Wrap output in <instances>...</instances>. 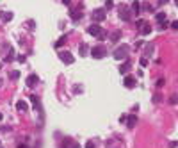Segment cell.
Wrapping results in <instances>:
<instances>
[{"instance_id":"1","label":"cell","mask_w":178,"mask_h":148,"mask_svg":"<svg viewBox=\"0 0 178 148\" xmlns=\"http://www.w3.org/2000/svg\"><path fill=\"white\" fill-rule=\"evenodd\" d=\"M87 32L91 36H94V38H98V39H105V32H103V29L100 27L98 23L89 25V27H87Z\"/></svg>"},{"instance_id":"2","label":"cell","mask_w":178,"mask_h":148,"mask_svg":"<svg viewBox=\"0 0 178 148\" xmlns=\"http://www.w3.org/2000/svg\"><path fill=\"white\" fill-rule=\"evenodd\" d=\"M114 59H118V61H121V59H127L128 56V45H121V47H118V48L112 52Z\"/></svg>"},{"instance_id":"3","label":"cell","mask_w":178,"mask_h":148,"mask_svg":"<svg viewBox=\"0 0 178 148\" xmlns=\"http://www.w3.org/2000/svg\"><path fill=\"white\" fill-rule=\"evenodd\" d=\"M107 56V48L105 47H93L91 48V57L93 59H103V57Z\"/></svg>"},{"instance_id":"4","label":"cell","mask_w":178,"mask_h":148,"mask_svg":"<svg viewBox=\"0 0 178 148\" xmlns=\"http://www.w3.org/2000/svg\"><path fill=\"white\" fill-rule=\"evenodd\" d=\"M130 13H132V11H130V7L125 6V4H121V6L118 7V14H119V18H121L123 21H128V20H130Z\"/></svg>"},{"instance_id":"5","label":"cell","mask_w":178,"mask_h":148,"mask_svg":"<svg viewBox=\"0 0 178 148\" xmlns=\"http://www.w3.org/2000/svg\"><path fill=\"white\" fill-rule=\"evenodd\" d=\"M91 16L94 21H103L107 18V13H105V9H94Z\"/></svg>"},{"instance_id":"6","label":"cell","mask_w":178,"mask_h":148,"mask_svg":"<svg viewBox=\"0 0 178 148\" xmlns=\"http://www.w3.org/2000/svg\"><path fill=\"white\" fill-rule=\"evenodd\" d=\"M59 57H61V61H63L64 64H73V63H75V57H73L71 52H61Z\"/></svg>"},{"instance_id":"7","label":"cell","mask_w":178,"mask_h":148,"mask_svg":"<svg viewBox=\"0 0 178 148\" xmlns=\"http://www.w3.org/2000/svg\"><path fill=\"white\" fill-rule=\"evenodd\" d=\"M0 20L2 21H11L13 20V13H11V11H2V13H0Z\"/></svg>"},{"instance_id":"8","label":"cell","mask_w":178,"mask_h":148,"mask_svg":"<svg viewBox=\"0 0 178 148\" xmlns=\"http://www.w3.org/2000/svg\"><path fill=\"white\" fill-rule=\"evenodd\" d=\"M63 148H80V145L75 141H71V139H66V141L63 143Z\"/></svg>"},{"instance_id":"9","label":"cell","mask_w":178,"mask_h":148,"mask_svg":"<svg viewBox=\"0 0 178 148\" xmlns=\"http://www.w3.org/2000/svg\"><path fill=\"white\" fill-rule=\"evenodd\" d=\"M123 84L127 86V87H134V86H135V78H134V77H130V75H127Z\"/></svg>"},{"instance_id":"10","label":"cell","mask_w":178,"mask_h":148,"mask_svg":"<svg viewBox=\"0 0 178 148\" xmlns=\"http://www.w3.org/2000/svg\"><path fill=\"white\" fill-rule=\"evenodd\" d=\"M130 66H132V64H130V61H125V63L119 66V73H123V75H125V73L130 70Z\"/></svg>"},{"instance_id":"11","label":"cell","mask_w":178,"mask_h":148,"mask_svg":"<svg viewBox=\"0 0 178 148\" xmlns=\"http://www.w3.org/2000/svg\"><path fill=\"white\" fill-rule=\"evenodd\" d=\"M36 82H37V75H28V77H27V86H28V87H32Z\"/></svg>"},{"instance_id":"12","label":"cell","mask_w":178,"mask_h":148,"mask_svg":"<svg viewBox=\"0 0 178 148\" xmlns=\"http://www.w3.org/2000/svg\"><path fill=\"white\" fill-rule=\"evenodd\" d=\"M141 32L144 36L150 34V32H151V25H150V23H142V25H141Z\"/></svg>"},{"instance_id":"13","label":"cell","mask_w":178,"mask_h":148,"mask_svg":"<svg viewBox=\"0 0 178 148\" xmlns=\"http://www.w3.org/2000/svg\"><path fill=\"white\" fill-rule=\"evenodd\" d=\"M130 11H132V13H135V14H139L141 7H139V2H137V0H135L134 4H132V9H130Z\"/></svg>"},{"instance_id":"14","label":"cell","mask_w":178,"mask_h":148,"mask_svg":"<svg viewBox=\"0 0 178 148\" xmlns=\"http://www.w3.org/2000/svg\"><path fill=\"white\" fill-rule=\"evenodd\" d=\"M135 125V114H130V118H128V128H134Z\"/></svg>"},{"instance_id":"15","label":"cell","mask_w":178,"mask_h":148,"mask_svg":"<svg viewBox=\"0 0 178 148\" xmlns=\"http://www.w3.org/2000/svg\"><path fill=\"white\" fill-rule=\"evenodd\" d=\"M87 52H89L87 45H80V56H82V57H85V56H87Z\"/></svg>"},{"instance_id":"16","label":"cell","mask_w":178,"mask_h":148,"mask_svg":"<svg viewBox=\"0 0 178 148\" xmlns=\"http://www.w3.org/2000/svg\"><path fill=\"white\" fill-rule=\"evenodd\" d=\"M157 21H158V23H164V21H166V13H157Z\"/></svg>"},{"instance_id":"17","label":"cell","mask_w":178,"mask_h":148,"mask_svg":"<svg viewBox=\"0 0 178 148\" xmlns=\"http://www.w3.org/2000/svg\"><path fill=\"white\" fill-rule=\"evenodd\" d=\"M16 109H18V111H27V104H25V102H18V104H16Z\"/></svg>"},{"instance_id":"18","label":"cell","mask_w":178,"mask_h":148,"mask_svg":"<svg viewBox=\"0 0 178 148\" xmlns=\"http://www.w3.org/2000/svg\"><path fill=\"white\" fill-rule=\"evenodd\" d=\"M66 39H68V38H66V36H63V38H59V41L55 43V48H59V47H63L64 43H66Z\"/></svg>"},{"instance_id":"19","label":"cell","mask_w":178,"mask_h":148,"mask_svg":"<svg viewBox=\"0 0 178 148\" xmlns=\"http://www.w3.org/2000/svg\"><path fill=\"white\" fill-rule=\"evenodd\" d=\"M25 25L28 27V30H34V29H36V21L34 20H27V23H25Z\"/></svg>"},{"instance_id":"20","label":"cell","mask_w":178,"mask_h":148,"mask_svg":"<svg viewBox=\"0 0 178 148\" xmlns=\"http://www.w3.org/2000/svg\"><path fill=\"white\" fill-rule=\"evenodd\" d=\"M14 59V50L9 47V54H7V57H6V61H13Z\"/></svg>"},{"instance_id":"21","label":"cell","mask_w":178,"mask_h":148,"mask_svg":"<svg viewBox=\"0 0 178 148\" xmlns=\"http://www.w3.org/2000/svg\"><path fill=\"white\" fill-rule=\"evenodd\" d=\"M80 16H82V14H80V13H77L75 9H71V18H73V20H78Z\"/></svg>"},{"instance_id":"22","label":"cell","mask_w":178,"mask_h":148,"mask_svg":"<svg viewBox=\"0 0 178 148\" xmlns=\"http://www.w3.org/2000/svg\"><path fill=\"white\" fill-rule=\"evenodd\" d=\"M151 52H153V45H146V50H144V54H146V56H150Z\"/></svg>"},{"instance_id":"23","label":"cell","mask_w":178,"mask_h":148,"mask_svg":"<svg viewBox=\"0 0 178 148\" xmlns=\"http://www.w3.org/2000/svg\"><path fill=\"white\" fill-rule=\"evenodd\" d=\"M18 77H20V71H16V70L11 71V78H13V80H16Z\"/></svg>"},{"instance_id":"24","label":"cell","mask_w":178,"mask_h":148,"mask_svg":"<svg viewBox=\"0 0 178 148\" xmlns=\"http://www.w3.org/2000/svg\"><path fill=\"white\" fill-rule=\"evenodd\" d=\"M171 29H178V21H171Z\"/></svg>"},{"instance_id":"25","label":"cell","mask_w":178,"mask_h":148,"mask_svg":"<svg viewBox=\"0 0 178 148\" xmlns=\"http://www.w3.org/2000/svg\"><path fill=\"white\" fill-rule=\"evenodd\" d=\"M85 148H94V143H93V141H89L87 145H85Z\"/></svg>"},{"instance_id":"26","label":"cell","mask_w":178,"mask_h":148,"mask_svg":"<svg viewBox=\"0 0 178 148\" xmlns=\"http://www.w3.org/2000/svg\"><path fill=\"white\" fill-rule=\"evenodd\" d=\"M169 102H171V104H176V96L173 95V96H171V98H169Z\"/></svg>"},{"instance_id":"27","label":"cell","mask_w":178,"mask_h":148,"mask_svg":"<svg viewBox=\"0 0 178 148\" xmlns=\"http://www.w3.org/2000/svg\"><path fill=\"white\" fill-rule=\"evenodd\" d=\"M118 38H119V32H114V34H112V39H114V41H116Z\"/></svg>"},{"instance_id":"28","label":"cell","mask_w":178,"mask_h":148,"mask_svg":"<svg viewBox=\"0 0 178 148\" xmlns=\"http://www.w3.org/2000/svg\"><path fill=\"white\" fill-rule=\"evenodd\" d=\"M63 2H64V4H66V6H68V4H70L71 0H63Z\"/></svg>"},{"instance_id":"29","label":"cell","mask_w":178,"mask_h":148,"mask_svg":"<svg viewBox=\"0 0 178 148\" xmlns=\"http://www.w3.org/2000/svg\"><path fill=\"white\" fill-rule=\"evenodd\" d=\"M166 2H167V0H158V4H166Z\"/></svg>"},{"instance_id":"30","label":"cell","mask_w":178,"mask_h":148,"mask_svg":"<svg viewBox=\"0 0 178 148\" xmlns=\"http://www.w3.org/2000/svg\"><path fill=\"white\" fill-rule=\"evenodd\" d=\"M0 86H2V78H0Z\"/></svg>"},{"instance_id":"31","label":"cell","mask_w":178,"mask_h":148,"mask_svg":"<svg viewBox=\"0 0 178 148\" xmlns=\"http://www.w3.org/2000/svg\"><path fill=\"white\" fill-rule=\"evenodd\" d=\"M0 120H2V113H0Z\"/></svg>"}]
</instances>
